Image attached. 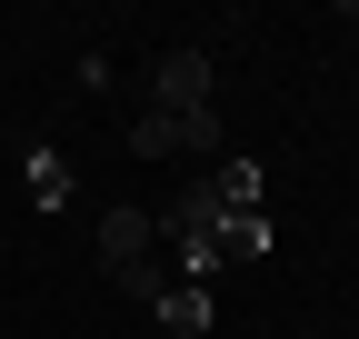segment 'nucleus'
<instances>
[{
	"label": "nucleus",
	"instance_id": "1",
	"mask_svg": "<svg viewBox=\"0 0 359 339\" xmlns=\"http://www.w3.org/2000/svg\"><path fill=\"white\" fill-rule=\"evenodd\" d=\"M150 100H160V120H190V110H210V60H200V50H170V60L150 70Z\"/></svg>",
	"mask_w": 359,
	"mask_h": 339
},
{
	"label": "nucleus",
	"instance_id": "2",
	"mask_svg": "<svg viewBox=\"0 0 359 339\" xmlns=\"http://www.w3.org/2000/svg\"><path fill=\"white\" fill-rule=\"evenodd\" d=\"M150 249H160V230L140 220V209H110V220H100V260H110V279H120V289L150 270Z\"/></svg>",
	"mask_w": 359,
	"mask_h": 339
},
{
	"label": "nucleus",
	"instance_id": "3",
	"mask_svg": "<svg viewBox=\"0 0 359 339\" xmlns=\"http://www.w3.org/2000/svg\"><path fill=\"white\" fill-rule=\"evenodd\" d=\"M160 329H170V339H200V329H210V300H200L190 279H170V289H160Z\"/></svg>",
	"mask_w": 359,
	"mask_h": 339
},
{
	"label": "nucleus",
	"instance_id": "4",
	"mask_svg": "<svg viewBox=\"0 0 359 339\" xmlns=\"http://www.w3.org/2000/svg\"><path fill=\"white\" fill-rule=\"evenodd\" d=\"M130 150H140V160H170V150H180V120L140 110V120H130Z\"/></svg>",
	"mask_w": 359,
	"mask_h": 339
},
{
	"label": "nucleus",
	"instance_id": "5",
	"mask_svg": "<svg viewBox=\"0 0 359 339\" xmlns=\"http://www.w3.org/2000/svg\"><path fill=\"white\" fill-rule=\"evenodd\" d=\"M30 190H40V200L60 209V200H70V170H60V160H30Z\"/></svg>",
	"mask_w": 359,
	"mask_h": 339
},
{
	"label": "nucleus",
	"instance_id": "6",
	"mask_svg": "<svg viewBox=\"0 0 359 339\" xmlns=\"http://www.w3.org/2000/svg\"><path fill=\"white\" fill-rule=\"evenodd\" d=\"M180 150H219V110H190V120H180Z\"/></svg>",
	"mask_w": 359,
	"mask_h": 339
}]
</instances>
